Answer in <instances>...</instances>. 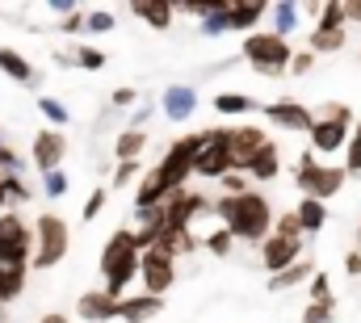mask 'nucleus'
Returning a JSON list of instances; mask_svg holds the SVG:
<instances>
[{
  "mask_svg": "<svg viewBox=\"0 0 361 323\" xmlns=\"http://www.w3.org/2000/svg\"><path fill=\"white\" fill-rule=\"evenodd\" d=\"M210 214L231 231L235 243H257V248L269 240L273 219H277L261 189H248L240 197H219V202H210Z\"/></svg>",
  "mask_w": 361,
  "mask_h": 323,
  "instance_id": "1",
  "label": "nucleus"
},
{
  "mask_svg": "<svg viewBox=\"0 0 361 323\" xmlns=\"http://www.w3.org/2000/svg\"><path fill=\"white\" fill-rule=\"evenodd\" d=\"M139 248H135V236H130V227H118L105 248H101V260H97V269H101V290L109 294V298H126V290H130V281L139 277Z\"/></svg>",
  "mask_w": 361,
  "mask_h": 323,
  "instance_id": "2",
  "label": "nucleus"
},
{
  "mask_svg": "<svg viewBox=\"0 0 361 323\" xmlns=\"http://www.w3.org/2000/svg\"><path fill=\"white\" fill-rule=\"evenodd\" d=\"M240 55L248 59V68H252L257 76L281 80V76H290V59H294V47H290L286 38H277L273 30H257V34H248V38H244Z\"/></svg>",
  "mask_w": 361,
  "mask_h": 323,
  "instance_id": "3",
  "label": "nucleus"
},
{
  "mask_svg": "<svg viewBox=\"0 0 361 323\" xmlns=\"http://www.w3.org/2000/svg\"><path fill=\"white\" fill-rule=\"evenodd\" d=\"M345 181H349V172H345L341 164H319V156H311V152H302L298 164H294V185H298V193H302V197H315V202H324V206H328V197H336V193L345 189Z\"/></svg>",
  "mask_w": 361,
  "mask_h": 323,
  "instance_id": "4",
  "label": "nucleus"
},
{
  "mask_svg": "<svg viewBox=\"0 0 361 323\" xmlns=\"http://www.w3.org/2000/svg\"><path fill=\"white\" fill-rule=\"evenodd\" d=\"M68 248H72L68 219L42 210V214L34 219V256H30V269H55V264H63Z\"/></svg>",
  "mask_w": 361,
  "mask_h": 323,
  "instance_id": "5",
  "label": "nucleus"
},
{
  "mask_svg": "<svg viewBox=\"0 0 361 323\" xmlns=\"http://www.w3.org/2000/svg\"><path fill=\"white\" fill-rule=\"evenodd\" d=\"M30 256H34V227L17 210H4L0 214V269H30Z\"/></svg>",
  "mask_w": 361,
  "mask_h": 323,
  "instance_id": "6",
  "label": "nucleus"
},
{
  "mask_svg": "<svg viewBox=\"0 0 361 323\" xmlns=\"http://www.w3.org/2000/svg\"><path fill=\"white\" fill-rule=\"evenodd\" d=\"M231 172V152H227V126L197 130V156H193V176L202 181H223Z\"/></svg>",
  "mask_w": 361,
  "mask_h": 323,
  "instance_id": "7",
  "label": "nucleus"
},
{
  "mask_svg": "<svg viewBox=\"0 0 361 323\" xmlns=\"http://www.w3.org/2000/svg\"><path fill=\"white\" fill-rule=\"evenodd\" d=\"M345 42H349L345 8H341V0H332V4L319 8V21H315V30L307 34V51L319 59V55H336V51H345Z\"/></svg>",
  "mask_w": 361,
  "mask_h": 323,
  "instance_id": "8",
  "label": "nucleus"
},
{
  "mask_svg": "<svg viewBox=\"0 0 361 323\" xmlns=\"http://www.w3.org/2000/svg\"><path fill=\"white\" fill-rule=\"evenodd\" d=\"M139 281H143V294L164 298V294L177 286V260L164 256L160 248H147V252L139 256Z\"/></svg>",
  "mask_w": 361,
  "mask_h": 323,
  "instance_id": "9",
  "label": "nucleus"
},
{
  "mask_svg": "<svg viewBox=\"0 0 361 323\" xmlns=\"http://www.w3.org/2000/svg\"><path fill=\"white\" fill-rule=\"evenodd\" d=\"M273 139L265 126L257 122H240V126H227V152H231V172H244L257 152H265Z\"/></svg>",
  "mask_w": 361,
  "mask_h": 323,
  "instance_id": "10",
  "label": "nucleus"
},
{
  "mask_svg": "<svg viewBox=\"0 0 361 323\" xmlns=\"http://www.w3.org/2000/svg\"><path fill=\"white\" fill-rule=\"evenodd\" d=\"M349 135H353V122H341V118H315V126L307 130V152L311 156H341L349 147Z\"/></svg>",
  "mask_w": 361,
  "mask_h": 323,
  "instance_id": "11",
  "label": "nucleus"
},
{
  "mask_svg": "<svg viewBox=\"0 0 361 323\" xmlns=\"http://www.w3.org/2000/svg\"><path fill=\"white\" fill-rule=\"evenodd\" d=\"M261 114H265V122H273L277 130H294V135H307V130L315 126V109L302 105L298 97L269 101V105H261Z\"/></svg>",
  "mask_w": 361,
  "mask_h": 323,
  "instance_id": "12",
  "label": "nucleus"
},
{
  "mask_svg": "<svg viewBox=\"0 0 361 323\" xmlns=\"http://www.w3.org/2000/svg\"><path fill=\"white\" fill-rule=\"evenodd\" d=\"M63 156H68V135L63 130H38L34 143H30V160L38 172H55L63 168Z\"/></svg>",
  "mask_w": 361,
  "mask_h": 323,
  "instance_id": "13",
  "label": "nucleus"
},
{
  "mask_svg": "<svg viewBox=\"0 0 361 323\" xmlns=\"http://www.w3.org/2000/svg\"><path fill=\"white\" fill-rule=\"evenodd\" d=\"M160 114L169 118V122H189L193 114H197V88L193 84H169L164 88V97H160Z\"/></svg>",
  "mask_w": 361,
  "mask_h": 323,
  "instance_id": "14",
  "label": "nucleus"
},
{
  "mask_svg": "<svg viewBox=\"0 0 361 323\" xmlns=\"http://www.w3.org/2000/svg\"><path fill=\"white\" fill-rule=\"evenodd\" d=\"M302 260V240H281V236H269V240L261 243V264H265V273H281V269H290V264H298Z\"/></svg>",
  "mask_w": 361,
  "mask_h": 323,
  "instance_id": "15",
  "label": "nucleus"
},
{
  "mask_svg": "<svg viewBox=\"0 0 361 323\" xmlns=\"http://www.w3.org/2000/svg\"><path fill=\"white\" fill-rule=\"evenodd\" d=\"M76 315L85 323H109L118 319V298H109L105 290H85L76 298Z\"/></svg>",
  "mask_w": 361,
  "mask_h": 323,
  "instance_id": "16",
  "label": "nucleus"
},
{
  "mask_svg": "<svg viewBox=\"0 0 361 323\" xmlns=\"http://www.w3.org/2000/svg\"><path fill=\"white\" fill-rule=\"evenodd\" d=\"M265 13H269V8H265L261 0H231V4H227L231 34H244V38H248V34H257V25L265 21Z\"/></svg>",
  "mask_w": 361,
  "mask_h": 323,
  "instance_id": "17",
  "label": "nucleus"
},
{
  "mask_svg": "<svg viewBox=\"0 0 361 323\" xmlns=\"http://www.w3.org/2000/svg\"><path fill=\"white\" fill-rule=\"evenodd\" d=\"M160 311H164V298H152V294L118 298V319L122 323H152Z\"/></svg>",
  "mask_w": 361,
  "mask_h": 323,
  "instance_id": "18",
  "label": "nucleus"
},
{
  "mask_svg": "<svg viewBox=\"0 0 361 323\" xmlns=\"http://www.w3.org/2000/svg\"><path fill=\"white\" fill-rule=\"evenodd\" d=\"M311 277H315V260H311V256H302L298 264H290V269L273 273L265 286H269V294H286V290H298V286H307Z\"/></svg>",
  "mask_w": 361,
  "mask_h": 323,
  "instance_id": "19",
  "label": "nucleus"
},
{
  "mask_svg": "<svg viewBox=\"0 0 361 323\" xmlns=\"http://www.w3.org/2000/svg\"><path fill=\"white\" fill-rule=\"evenodd\" d=\"M0 72L13 84H38V68L21 51H13V47H0Z\"/></svg>",
  "mask_w": 361,
  "mask_h": 323,
  "instance_id": "20",
  "label": "nucleus"
},
{
  "mask_svg": "<svg viewBox=\"0 0 361 323\" xmlns=\"http://www.w3.org/2000/svg\"><path fill=\"white\" fill-rule=\"evenodd\" d=\"M130 13H135L139 21H147L152 30H169V25H173V17H177V8H173L169 0H135V4H130Z\"/></svg>",
  "mask_w": 361,
  "mask_h": 323,
  "instance_id": "21",
  "label": "nucleus"
},
{
  "mask_svg": "<svg viewBox=\"0 0 361 323\" xmlns=\"http://www.w3.org/2000/svg\"><path fill=\"white\" fill-rule=\"evenodd\" d=\"M156 248H160L164 256L180 260V256H193V252H197V240H193V231H185V227H164L160 240H156Z\"/></svg>",
  "mask_w": 361,
  "mask_h": 323,
  "instance_id": "22",
  "label": "nucleus"
},
{
  "mask_svg": "<svg viewBox=\"0 0 361 323\" xmlns=\"http://www.w3.org/2000/svg\"><path fill=\"white\" fill-rule=\"evenodd\" d=\"M294 219H298L302 236H315V231H324V227H328V206H324V202H315V197H298Z\"/></svg>",
  "mask_w": 361,
  "mask_h": 323,
  "instance_id": "23",
  "label": "nucleus"
},
{
  "mask_svg": "<svg viewBox=\"0 0 361 323\" xmlns=\"http://www.w3.org/2000/svg\"><path fill=\"white\" fill-rule=\"evenodd\" d=\"M244 172H248V181H261V185H265V181H277V172H281V147L269 143L265 152L252 156V164H248Z\"/></svg>",
  "mask_w": 361,
  "mask_h": 323,
  "instance_id": "24",
  "label": "nucleus"
},
{
  "mask_svg": "<svg viewBox=\"0 0 361 323\" xmlns=\"http://www.w3.org/2000/svg\"><path fill=\"white\" fill-rule=\"evenodd\" d=\"M269 17H273V34L290 42V34L298 30V17H302V8H298L294 0H277V4H269Z\"/></svg>",
  "mask_w": 361,
  "mask_h": 323,
  "instance_id": "25",
  "label": "nucleus"
},
{
  "mask_svg": "<svg viewBox=\"0 0 361 323\" xmlns=\"http://www.w3.org/2000/svg\"><path fill=\"white\" fill-rule=\"evenodd\" d=\"M143 152H147V130H130V126H122L118 139H114V156H118V164L122 160H139Z\"/></svg>",
  "mask_w": 361,
  "mask_h": 323,
  "instance_id": "26",
  "label": "nucleus"
},
{
  "mask_svg": "<svg viewBox=\"0 0 361 323\" xmlns=\"http://www.w3.org/2000/svg\"><path fill=\"white\" fill-rule=\"evenodd\" d=\"M193 240H197V248H206V252H210V256H219V260H223V256H231V248H235L231 231H227L223 223H214L210 231H202V236H193Z\"/></svg>",
  "mask_w": 361,
  "mask_h": 323,
  "instance_id": "27",
  "label": "nucleus"
},
{
  "mask_svg": "<svg viewBox=\"0 0 361 323\" xmlns=\"http://www.w3.org/2000/svg\"><path fill=\"white\" fill-rule=\"evenodd\" d=\"M214 109L223 114V118H240V114H252V109H261L248 92H219L214 97Z\"/></svg>",
  "mask_w": 361,
  "mask_h": 323,
  "instance_id": "28",
  "label": "nucleus"
},
{
  "mask_svg": "<svg viewBox=\"0 0 361 323\" xmlns=\"http://www.w3.org/2000/svg\"><path fill=\"white\" fill-rule=\"evenodd\" d=\"M307 298H311V307H328V311H336V294H332V277H328L324 269H315V277L307 281Z\"/></svg>",
  "mask_w": 361,
  "mask_h": 323,
  "instance_id": "29",
  "label": "nucleus"
},
{
  "mask_svg": "<svg viewBox=\"0 0 361 323\" xmlns=\"http://www.w3.org/2000/svg\"><path fill=\"white\" fill-rule=\"evenodd\" d=\"M25 273H30V269H0V307H8L13 298H21Z\"/></svg>",
  "mask_w": 361,
  "mask_h": 323,
  "instance_id": "30",
  "label": "nucleus"
},
{
  "mask_svg": "<svg viewBox=\"0 0 361 323\" xmlns=\"http://www.w3.org/2000/svg\"><path fill=\"white\" fill-rule=\"evenodd\" d=\"M38 114L51 122V130H59V126H68V122H72L68 105H63V101H55V97H38Z\"/></svg>",
  "mask_w": 361,
  "mask_h": 323,
  "instance_id": "31",
  "label": "nucleus"
},
{
  "mask_svg": "<svg viewBox=\"0 0 361 323\" xmlns=\"http://www.w3.org/2000/svg\"><path fill=\"white\" fill-rule=\"evenodd\" d=\"M72 63H76V68H85V72H101V68L109 63V55H105V51H97V47H89V42H80V47L72 51Z\"/></svg>",
  "mask_w": 361,
  "mask_h": 323,
  "instance_id": "32",
  "label": "nucleus"
},
{
  "mask_svg": "<svg viewBox=\"0 0 361 323\" xmlns=\"http://www.w3.org/2000/svg\"><path fill=\"white\" fill-rule=\"evenodd\" d=\"M0 189H4V202H8V210L13 206H25L34 193H30V185H25V176H4L0 181Z\"/></svg>",
  "mask_w": 361,
  "mask_h": 323,
  "instance_id": "33",
  "label": "nucleus"
},
{
  "mask_svg": "<svg viewBox=\"0 0 361 323\" xmlns=\"http://www.w3.org/2000/svg\"><path fill=\"white\" fill-rule=\"evenodd\" d=\"M349 176H361V118L353 122V135H349V147H345V164H341Z\"/></svg>",
  "mask_w": 361,
  "mask_h": 323,
  "instance_id": "34",
  "label": "nucleus"
},
{
  "mask_svg": "<svg viewBox=\"0 0 361 323\" xmlns=\"http://www.w3.org/2000/svg\"><path fill=\"white\" fill-rule=\"evenodd\" d=\"M68 189H72V176H68L63 168L42 172V193H47V197H68Z\"/></svg>",
  "mask_w": 361,
  "mask_h": 323,
  "instance_id": "35",
  "label": "nucleus"
},
{
  "mask_svg": "<svg viewBox=\"0 0 361 323\" xmlns=\"http://www.w3.org/2000/svg\"><path fill=\"white\" fill-rule=\"evenodd\" d=\"M114 13L109 8H85V34H109L114 30Z\"/></svg>",
  "mask_w": 361,
  "mask_h": 323,
  "instance_id": "36",
  "label": "nucleus"
},
{
  "mask_svg": "<svg viewBox=\"0 0 361 323\" xmlns=\"http://www.w3.org/2000/svg\"><path fill=\"white\" fill-rule=\"evenodd\" d=\"M227 4H231V0H227ZM197 30H202V38H219V34H227V30H231L227 8H219V13H210V17H202V21H197Z\"/></svg>",
  "mask_w": 361,
  "mask_h": 323,
  "instance_id": "37",
  "label": "nucleus"
},
{
  "mask_svg": "<svg viewBox=\"0 0 361 323\" xmlns=\"http://www.w3.org/2000/svg\"><path fill=\"white\" fill-rule=\"evenodd\" d=\"M269 236H281V240H302V227H298L294 210H286V214H277V219H273V231H269Z\"/></svg>",
  "mask_w": 361,
  "mask_h": 323,
  "instance_id": "38",
  "label": "nucleus"
},
{
  "mask_svg": "<svg viewBox=\"0 0 361 323\" xmlns=\"http://www.w3.org/2000/svg\"><path fill=\"white\" fill-rule=\"evenodd\" d=\"M139 172H143V164H139V160H122L118 168H114V176H109V185H114V189H126L130 181H139Z\"/></svg>",
  "mask_w": 361,
  "mask_h": 323,
  "instance_id": "39",
  "label": "nucleus"
},
{
  "mask_svg": "<svg viewBox=\"0 0 361 323\" xmlns=\"http://www.w3.org/2000/svg\"><path fill=\"white\" fill-rule=\"evenodd\" d=\"M219 185H223V197H240V193L252 189V185H248V172H227Z\"/></svg>",
  "mask_w": 361,
  "mask_h": 323,
  "instance_id": "40",
  "label": "nucleus"
},
{
  "mask_svg": "<svg viewBox=\"0 0 361 323\" xmlns=\"http://www.w3.org/2000/svg\"><path fill=\"white\" fill-rule=\"evenodd\" d=\"M109 105H114V109H135V105H139V88H130V84L114 88V92H109Z\"/></svg>",
  "mask_w": 361,
  "mask_h": 323,
  "instance_id": "41",
  "label": "nucleus"
},
{
  "mask_svg": "<svg viewBox=\"0 0 361 323\" xmlns=\"http://www.w3.org/2000/svg\"><path fill=\"white\" fill-rule=\"evenodd\" d=\"M315 118H341V122H357V118H353V109H349L345 101H324V105L315 109Z\"/></svg>",
  "mask_w": 361,
  "mask_h": 323,
  "instance_id": "42",
  "label": "nucleus"
},
{
  "mask_svg": "<svg viewBox=\"0 0 361 323\" xmlns=\"http://www.w3.org/2000/svg\"><path fill=\"white\" fill-rule=\"evenodd\" d=\"M105 202H109V189H92L89 202H85V210H80V219H85V223H92V219L105 210Z\"/></svg>",
  "mask_w": 361,
  "mask_h": 323,
  "instance_id": "43",
  "label": "nucleus"
},
{
  "mask_svg": "<svg viewBox=\"0 0 361 323\" xmlns=\"http://www.w3.org/2000/svg\"><path fill=\"white\" fill-rule=\"evenodd\" d=\"M315 68V55L311 51H294V59H290V76H307Z\"/></svg>",
  "mask_w": 361,
  "mask_h": 323,
  "instance_id": "44",
  "label": "nucleus"
},
{
  "mask_svg": "<svg viewBox=\"0 0 361 323\" xmlns=\"http://www.w3.org/2000/svg\"><path fill=\"white\" fill-rule=\"evenodd\" d=\"M59 34H85V8H76V13H68V17L59 21Z\"/></svg>",
  "mask_w": 361,
  "mask_h": 323,
  "instance_id": "45",
  "label": "nucleus"
},
{
  "mask_svg": "<svg viewBox=\"0 0 361 323\" xmlns=\"http://www.w3.org/2000/svg\"><path fill=\"white\" fill-rule=\"evenodd\" d=\"M336 319V311H328V307H302V323H332Z\"/></svg>",
  "mask_w": 361,
  "mask_h": 323,
  "instance_id": "46",
  "label": "nucleus"
},
{
  "mask_svg": "<svg viewBox=\"0 0 361 323\" xmlns=\"http://www.w3.org/2000/svg\"><path fill=\"white\" fill-rule=\"evenodd\" d=\"M341 8H345V25H357L361 21V0H341Z\"/></svg>",
  "mask_w": 361,
  "mask_h": 323,
  "instance_id": "47",
  "label": "nucleus"
},
{
  "mask_svg": "<svg viewBox=\"0 0 361 323\" xmlns=\"http://www.w3.org/2000/svg\"><path fill=\"white\" fill-rule=\"evenodd\" d=\"M47 8H51V13H55V17H68V13H76V8H80V4H76V0H51V4H47Z\"/></svg>",
  "mask_w": 361,
  "mask_h": 323,
  "instance_id": "48",
  "label": "nucleus"
},
{
  "mask_svg": "<svg viewBox=\"0 0 361 323\" xmlns=\"http://www.w3.org/2000/svg\"><path fill=\"white\" fill-rule=\"evenodd\" d=\"M345 273H349V277H361V248H353V252L345 256Z\"/></svg>",
  "mask_w": 361,
  "mask_h": 323,
  "instance_id": "49",
  "label": "nucleus"
},
{
  "mask_svg": "<svg viewBox=\"0 0 361 323\" xmlns=\"http://www.w3.org/2000/svg\"><path fill=\"white\" fill-rule=\"evenodd\" d=\"M152 118V105H139L135 109V118H130V130H143V122Z\"/></svg>",
  "mask_w": 361,
  "mask_h": 323,
  "instance_id": "50",
  "label": "nucleus"
},
{
  "mask_svg": "<svg viewBox=\"0 0 361 323\" xmlns=\"http://www.w3.org/2000/svg\"><path fill=\"white\" fill-rule=\"evenodd\" d=\"M38 323H72V319H68L63 311H47V315H42V319H38Z\"/></svg>",
  "mask_w": 361,
  "mask_h": 323,
  "instance_id": "51",
  "label": "nucleus"
},
{
  "mask_svg": "<svg viewBox=\"0 0 361 323\" xmlns=\"http://www.w3.org/2000/svg\"><path fill=\"white\" fill-rule=\"evenodd\" d=\"M357 240H361V227H357Z\"/></svg>",
  "mask_w": 361,
  "mask_h": 323,
  "instance_id": "52",
  "label": "nucleus"
},
{
  "mask_svg": "<svg viewBox=\"0 0 361 323\" xmlns=\"http://www.w3.org/2000/svg\"><path fill=\"white\" fill-rule=\"evenodd\" d=\"M0 181H4V176H0Z\"/></svg>",
  "mask_w": 361,
  "mask_h": 323,
  "instance_id": "53",
  "label": "nucleus"
}]
</instances>
